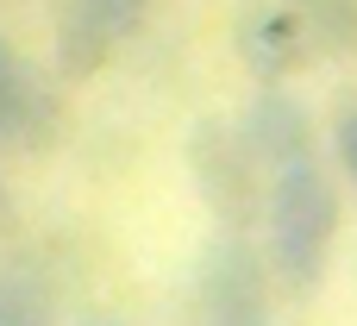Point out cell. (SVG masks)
Wrapping results in <instances>:
<instances>
[{
  "mask_svg": "<svg viewBox=\"0 0 357 326\" xmlns=\"http://www.w3.org/2000/svg\"><path fill=\"white\" fill-rule=\"evenodd\" d=\"M270 264L289 289H314L326 276V258H333V239H339V188L333 176L307 157L295 170H276L270 182Z\"/></svg>",
  "mask_w": 357,
  "mask_h": 326,
  "instance_id": "cell-1",
  "label": "cell"
},
{
  "mask_svg": "<svg viewBox=\"0 0 357 326\" xmlns=\"http://www.w3.org/2000/svg\"><path fill=\"white\" fill-rule=\"evenodd\" d=\"M188 170H195V188L207 195L213 220L226 232H245L251 226V207H257V176H251L257 157H251L245 132L226 126V119H201L188 132Z\"/></svg>",
  "mask_w": 357,
  "mask_h": 326,
  "instance_id": "cell-2",
  "label": "cell"
},
{
  "mask_svg": "<svg viewBox=\"0 0 357 326\" xmlns=\"http://www.w3.org/2000/svg\"><path fill=\"white\" fill-rule=\"evenodd\" d=\"M201 308L213 326H270L264 302V264L245 245V232H220L201 264Z\"/></svg>",
  "mask_w": 357,
  "mask_h": 326,
  "instance_id": "cell-3",
  "label": "cell"
},
{
  "mask_svg": "<svg viewBox=\"0 0 357 326\" xmlns=\"http://www.w3.org/2000/svg\"><path fill=\"white\" fill-rule=\"evenodd\" d=\"M232 44H238V63L257 75V82H282V75H295L301 69V57H307V19H301V6L295 0H245L238 6V25H232Z\"/></svg>",
  "mask_w": 357,
  "mask_h": 326,
  "instance_id": "cell-4",
  "label": "cell"
},
{
  "mask_svg": "<svg viewBox=\"0 0 357 326\" xmlns=\"http://www.w3.org/2000/svg\"><path fill=\"white\" fill-rule=\"evenodd\" d=\"M56 119H63V107H56V94L44 88V75L0 38V145L38 151V145L56 132Z\"/></svg>",
  "mask_w": 357,
  "mask_h": 326,
  "instance_id": "cell-5",
  "label": "cell"
},
{
  "mask_svg": "<svg viewBox=\"0 0 357 326\" xmlns=\"http://www.w3.org/2000/svg\"><path fill=\"white\" fill-rule=\"evenodd\" d=\"M238 132H245V145H251V157L276 176V170H295V163H307L314 157V126H307V113H301V101L295 94H257L251 107H245V119H238Z\"/></svg>",
  "mask_w": 357,
  "mask_h": 326,
  "instance_id": "cell-6",
  "label": "cell"
},
{
  "mask_svg": "<svg viewBox=\"0 0 357 326\" xmlns=\"http://www.w3.org/2000/svg\"><path fill=\"white\" fill-rule=\"evenodd\" d=\"M107 50H113V31H100L88 13H63V31H56V63H63V75H94L100 63H107Z\"/></svg>",
  "mask_w": 357,
  "mask_h": 326,
  "instance_id": "cell-7",
  "label": "cell"
},
{
  "mask_svg": "<svg viewBox=\"0 0 357 326\" xmlns=\"http://www.w3.org/2000/svg\"><path fill=\"white\" fill-rule=\"evenodd\" d=\"M307 19V38L333 57H357V0H295Z\"/></svg>",
  "mask_w": 357,
  "mask_h": 326,
  "instance_id": "cell-8",
  "label": "cell"
},
{
  "mask_svg": "<svg viewBox=\"0 0 357 326\" xmlns=\"http://www.w3.org/2000/svg\"><path fill=\"white\" fill-rule=\"evenodd\" d=\"M0 326H50V302L25 270H0Z\"/></svg>",
  "mask_w": 357,
  "mask_h": 326,
  "instance_id": "cell-9",
  "label": "cell"
},
{
  "mask_svg": "<svg viewBox=\"0 0 357 326\" xmlns=\"http://www.w3.org/2000/svg\"><path fill=\"white\" fill-rule=\"evenodd\" d=\"M75 13H88L100 31H113V38H126L144 13H151V0H75Z\"/></svg>",
  "mask_w": 357,
  "mask_h": 326,
  "instance_id": "cell-10",
  "label": "cell"
},
{
  "mask_svg": "<svg viewBox=\"0 0 357 326\" xmlns=\"http://www.w3.org/2000/svg\"><path fill=\"white\" fill-rule=\"evenodd\" d=\"M333 151H339L345 176H357V107H345V113H339V132H333Z\"/></svg>",
  "mask_w": 357,
  "mask_h": 326,
  "instance_id": "cell-11",
  "label": "cell"
},
{
  "mask_svg": "<svg viewBox=\"0 0 357 326\" xmlns=\"http://www.w3.org/2000/svg\"><path fill=\"white\" fill-rule=\"evenodd\" d=\"M6 214H13V195H6V176H0V226H6Z\"/></svg>",
  "mask_w": 357,
  "mask_h": 326,
  "instance_id": "cell-12",
  "label": "cell"
},
{
  "mask_svg": "<svg viewBox=\"0 0 357 326\" xmlns=\"http://www.w3.org/2000/svg\"><path fill=\"white\" fill-rule=\"evenodd\" d=\"M88 326H113V320H88Z\"/></svg>",
  "mask_w": 357,
  "mask_h": 326,
  "instance_id": "cell-13",
  "label": "cell"
}]
</instances>
